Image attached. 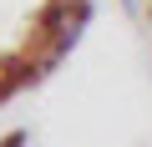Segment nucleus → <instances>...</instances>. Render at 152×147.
I'll return each instance as SVG.
<instances>
[{
    "label": "nucleus",
    "mask_w": 152,
    "mask_h": 147,
    "mask_svg": "<svg viewBox=\"0 0 152 147\" xmlns=\"http://www.w3.org/2000/svg\"><path fill=\"white\" fill-rule=\"evenodd\" d=\"M147 15H152V0H147Z\"/></svg>",
    "instance_id": "1"
}]
</instances>
